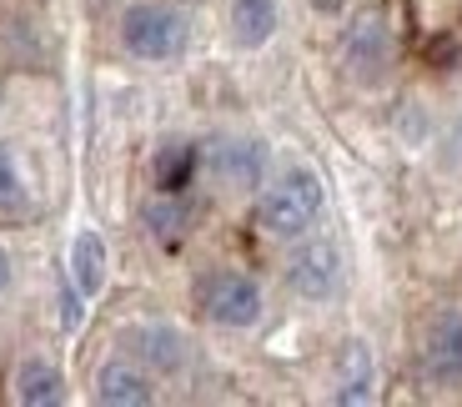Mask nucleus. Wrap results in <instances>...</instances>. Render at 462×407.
<instances>
[{
    "mask_svg": "<svg viewBox=\"0 0 462 407\" xmlns=\"http://www.w3.org/2000/svg\"><path fill=\"white\" fill-rule=\"evenodd\" d=\"M197 307L211 327H221V332H252L266 317V291L252 272L217 267L197 282Z\"/></svg>",
    "mask_w": 462,
    "mask_h": 407,
    "instance_id": "nucleus-5",
    "label": "nucleus"
},
{
    "mask_svg": "<svg viewBox=\"0 0 462 407\" xmlns=\"http://www.w3.org/2000/svg\"><path fill=\"white\" fill-rule=\"evenodd\" d=\"M448 152H452V162L462 166V111L452 116V126H448Z\"/></svg>",
    "mask_w": 462,
    "mask_h": 407,
    "instance_id": "nucleus-18",
    "label": "nucleus"
},
{
    "mask_svg": "<svg viewBox=\"0 0 462 407\" xmlns=\"http://www.w3.org/2000/svg\"><path fill=\"white\" fill-rule=\"evenodd\" d=\"M121 51L141 66H171L191 51V15L171 0H126L121 5Z\"/></svg>",
    "mask_w": 462,
    "mask_h": 407,
    "instance_id": "nucleus-3",
    "label": "nucleus"
},
{
    "mask_svg": "<svg viewBox=\"0 0 462 407\" xmlns=\"http://www.w3.org/2000/svg\"><path fill=\"white\" fill-rule=\"evenodd\" d=\"M346 5H352V0H312V11H317V15H342Z\"/></svg>",
    "mask_w": 462,
    "mask_h": 407,
    "instance_id": "nucleus-19",
    "label": "nucleus"
},
{
    "mask_svg": "<svg viewBox=\"0 0 462 407\" xmlns=\"http://www.w3.org/2000/svg\"><path fill=\"white\" fill-rule=\"evenodd\" d=\"M11 397L21 407H60L66 402V373L46 352H25L11 367Z\"/></svg>",
    "mask_w": 462,
    "mask_h": 407,
    "instance_id": "nucleus-12",
    "label": "nucleus"
},
{
    "mask_svg": "<svg viewBox=\"0 0 462 407\" xmlns=\"http://www.w3.org/2000/svg\"><path fill=\"white\" fill-rule=\"evenodd\" d=\"M35 217V187L11 141H0V227H21Z\"/></svg>",
    "mask_w": 462,
    "mask_h": 407,
    "instance_id": "nucleus-15",
    "label": "nucleus"
},
{
    "mask_svg": "<svg viewBox=\"0 0 462 407\" xmlns=\"http://www.w3.org/2000/svg\"><path fill=\"white\" fill-rule=\"evenodd\" d=\"M327 211V187L312 166H282L277 176H266L262 191L252 197V221L256 232L272 242H297V236L317 232V221Z\"/></svg>",
    "mask_w": 462,
    "mask_h": 407,
    "instance_id": "nucleus-2",
    "label": "nucleus"
},
{
    "mask_svg": "<svg viewBox=\"0 0 462 407\" xmlns=\"http://www.w3.org/2000/svg\"><path fill=\"white\" fill-rule=\"evenodd\" d=\"M332 402L367 407L377 402V352L367 338H346L332 357Z\"/></svg>",
    "mask_w": 462,
    "mask_h": 407,
    "instance_id": "nucleus-9",
    "label": "nucleus"
},
{
    "mask_svg": "<svg viewBox=\"0 0 462 407\" xmlns=\"http://www.w3.org/2000/svg\"><path fill=\"white\" fill-rule=\"evenodd\" d=\"M11 287H15V252L0 242V297H5Z\"/></svg>",
    "mask_w": 462,
    "mask_h": 407,
    "instance_id": "nucleus-17",
    "label": "nucleus"
},
{
    "mask_svg": "<svg viewBox=\"0 0 462 407\" xmlns=\"http://www.w3.org/2000/svg\"><path fill=\"white\" fill-rule=\"evenodd\" d=\"M342 76L362 91L382 86L397 66V5L393 0H352L337 35Z\"/></svg>",
    "mask_w": 462,
    "mask_h": 407,
    "instance_id": "nucleus-1",
    "label": "nucleus"
},
{
    "mask_svg": "<svg viewBox=\"0 0 462 407\" xmlns=\"http://www.w3.org/2000/svg\"><path fill=\"white\" fill-rule=\"evenodd\" d=\"M201 176L221 197H256L262 181L272 176V156H266V141L242 136V131H226V136H211L201 146Z\"/></svg>",
    "mask_w": 462,
    "mask_h": 407,
    "instance_id": "nucleus-4",
    "label": "nucleus"
},
{
    "mask_svg": "<svg viewBox=\"0 0 462 407\" xmlns=\"http://www.w3.org/2000/svg\"><path fill=\"white\" fill-rule=\"evenodd\" d=\"M201 176V146L197 141H166L151 162V187L156 191H191Z\"/></svg>",
    "mask_w": 462,
    "mask_h": 407,
    "instance_id": "nucleus-16",
    "label": "nucleus"
},
{
    "mask_svg": "<svg viewBox=\"0 0 462 407\" xmlns=\"http://www.w3.org/2000/svg\"><path fill=\"white\" fill-rule=\"evenodd\" d=\"M342 282H346L342 246H337L332 236H312V232L297 236V246H291V256H287V287H291V297L322 307V302H332L337 291H342Z\"/></svg>",
    "mask_w": 462,
    "mask_h": 407,
    "instance_id": "nucleus-6",
    "label": "nucleus"
},
{
    "mask_svg": "<svg viewBox=\"0 0 462 407\" xmlns=\"http://www.w3.org/2000/svg\"><path fill=\"white\" fill-rule=\"evenodd\" d=\"M156 383H162V377L151 373V367H141L131 352H116V357H106L101 367H96L91 397L106 402V407H151L156 397H162Z\"/></svg>",
    "mask_w": 462,
    "mask_h": 407,
    "instance_id": "nucleus-8",
    "label": "nucleus"
},
{
    "mask_svg": "<svg viewBox=\"0 0 462 407\" xmlns=\"http://www.w3.org/2000/svg\"><path fill=\"white\" fill-rule=\"evenodd\" d=\"M141 227H146L151 242L181 246L191 236V227H197V201H191V191H151L141 201Z\"/></svg>",
    "mask_w": 462,
    "mask_h": 407,
    "instance_id": "nucleus-13",
    "label": "nucleus"
},
{
    "mask_svg": "<svg viewBox=\"0 0 462 407\" xmlns=\"http://www.w3.org/2000/svg\"><path fill=\"white\" fill-rule=\"evenodd\" d=\"M226 31L236 51H266L282 31V0H231Z\"/></svg>",
    "mask_w": 462,
    "mask_h": 407,
    "instance_id": "nucleus-14",
    "label": "nucleus"
},
{
    "mask_svg": "<svg viewBox=\"0 0 462 407\" xmlns=\"http://www.w3.org/2000/svg\"><path fill=\"white\" fill-rule=\"evenodd\" d=\"M66 282L81 291L86 302H96L111 282V242H106L96 227H81L70 236V252H66Z\"/></svg>",
    "mask_w": 462,
    "mask_h": 407,
    "instance_id": "nucleus-11",
    "label": "nucleus"
},
{
    "mask_svg": "<svg viewBox=\"0 0 462 407\" xmlns=\"http://www.w3.org/2000/svg\"><path fill=\"white\" fill-rule=\"evenodd\" d=\"M121 347H126L141 367H151L156 377H181L186 367H191V338L171 322H131V327H121Z\"/></svg>",
    "mask_w": 462,
    "mask_h": 407,
    "instance_id": "nucleus-7",
    "label": "nucleus"
},
{
    "mask_svg": "<svg viewBox=\"0 0 462 407\" xmlns=\"http://www.w3.org/2000/svg\"><path fill=\"white\" fill-rule=\"evenodd\" d=\"M422 373L438 387H462V307H442L422 332Z\"/></svg>",
    "mask_w": 462,
    "mask_h": 407,
    "instance_id": "nucleus-10",
    "label": "nucleus"
}]
</instances>
